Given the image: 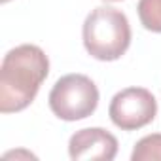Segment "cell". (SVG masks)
Listing matches in <instances>:
<instances>
[{
  "label": "cell",
  "instance_id": "9",
  "mask_svg": "<svg viewBox=\"0 0 161 161\" xmlns=\"http://www.w3.org/2000/svg\"><path fill=\"white\" fill-rule=\"evenodd\" d=\"M0 2H2V4H6V2H10V0H0Z\"/></svg>",
  "mask_w": 161,
  "mask_h": 161
},
{
  "label": "cell",
  "instance_id": "8",
  "mask_svg": "<svg viewBox=\"0 0 161 161\" xmlns=\"http://www.w3.org/2000/svg\"><path fill=\"white\" fill-rule=\"evenodd\" d=\"M104 2H121V0H104Z\"/></svg>",
  "mask_w": 161,
  "mask_h": 161
},
{
  "label": "cell",
  "instance_id": "6",
  "mask_svg": "<svg viewBox=\"0 0 161 161\" xmlns=\"http://www.w3.org/2000/svg\"><path fill=\"white\" fill-rule=\"evenodd\" d=\"M133 161H161V133L146 135L140 138L131 153Z\"/></svg>",
  "mask_w": 161,
  "mask_h": 161
},
{
  "label": "cell",
  "instance_id": "5",
  "mask_svg": "<svg viewBox=\"0 0 161 161\" xmlns=\"http://www.w3.org/2000/svg\"><path fill=\"white\" fill-rule=\"evenodd\" d=\"M68 155L74 161H112L118 155V138L103 127L80 129L68 140Z\"/></svg>",
  "mask_w": 161,
  "mask_h": 161
},
{
  "label": "cell",
  "instance_id": "2",
  "mask_svg": "<svg viewBox=\"0 0 161 161\" xmlns=\"http://www.w3.org/2000/svg\"><path fill=\"white\" fill-rule=\"evenodd\" d=\"M84 47L97 61H118L131 46V25L121 10L99 6L84 21Z\"/></svg>",
  "mask_w": 161,
  "mask_h": 161
},
{
  "label": "cell",
  "instance_id": "3",
  "mask_svg": "<svg viewBox=\"0 0 161 161\" xmlns=\"http://www.w3.org/2000/svg\"><path fill=\"white\" fill-rule=\"evenodd\" d=\"M99 106V89L86 74H66L49 91V108L63 121L89 118Z\"/></svg>",
  "mask_w": 161,
  "mask_h": 161
},
{
  "label": "cell",
  "instance_id": "7",
  "mask_svg": "<svg viewBox=\"0 0 161 161\" xmlns=\"http://www.w3.org/2000/svg\"><path fill=\"white\" fill-rule=\"evenodd\" d=\"M138 19L150 32L161 34V0H138Z\"/></svg>",
  "mask_w": 161,
  "mask_h": 161
},
{
  "label": "cell",
  "instance_id": "1",
  "mask_svg": "<svg viewBox=\"0 0 161 161\" xmlns=\"http://www.w3.org/2000/svg\"><path fill=\"white\" fill-rule=\"evenodd\" d=\"M49 74V59L42 47L21 44L10 49L0 66V112L15 114L36 99Z\"/></svg>",
  "mask_w": 161,
  "mask_h": 161
},
{
  "label": "cell",
  "instance_id": "4",
  "mask_svg": "<svg viewBox=\"0 0 161 161\" xmlns=\"http://www.w3.org/2000/svg\"><path fill=\"white\" fill-rule=\"evenodd\" d=\"M108 116L118 129L136 131L155 119L157 101L144 87H125L112 97Z\"/></svg>",
  "mask_w": 161,
  "mask_h": 161
}]
</instances>
